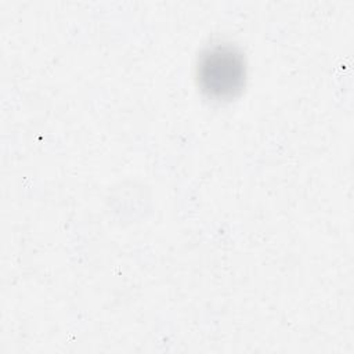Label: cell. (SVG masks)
<instances>
[{"label": "cell", "instance_id": "6da1fadb", "mask_svg": "<svg viewBox=\"0 0 354 354\" xmlns=\"http://www.w3.org/2000/svg\"><path fill=\"white\" fill-rule=\"evenodd\" d=\"M201 90L216 100H230L243 87L246 66L242 54L228 44L205 50L196 68Z\"/></svg>", "mask_w": 354, "mask_h": 354}]
</instances>
